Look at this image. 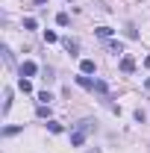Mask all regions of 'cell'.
<instances>
[{
  "mask_svg": "<svg viewBox=\"0 0 150 153\" xmlns=\"http://www.w3.org/2000/svg\"><path fill=\"white\" fill-rule=\"evenodd\" d=\"M12 109V91H6V103H3V115Z\"/></svg>",
  "mask_w": 150,
  "mask_h": 153,
  "instance_id": "cell-16",
  "label": "cell"
},
{
  "mask_svg": "<svg viewBox=\"0 0 150 153\" xmlns=\"http://www.w3.org/2000/svg\"><path fill=\"white\" fill-rule=\"evenodd\" d=\"M85 135H88V133H82V130H76V127H74V130H71V144H74V147H82Z\"/></svg>",
  "mask_w": 150,
  "mask_h": 153,
  "instance_id": "cell-2",
  "label": "cell"
},
{
  "mask_svg": "<svg viewBox=\"0 0 150 153\" xmlns=\"http://www.w3.org/2000/svg\"><path fill=\"white\" fill-rule=\"evenodd\" d=\"M15 133H21V127H6L3 130V135H15Z\"/></svg>",
  "mask_w": 150,
  "mask_h": 153,
  "instance_id": "cell-19",
  "label": "cell"
},
{
  "mask_svg": "<svg viewBox=\"0 0 150 153\" xmlns=\"http://www.w3.org/2000/svg\"><path fill=\"white\" fill-rule=\"evenodd\" d=\"M62 47H65L71 56H76V53H79V41H76V38H62Z\"/></svg>",
  "mask_w": 150,
  "mask_h": 153,
  "instance_id": "cell-1",
  "label": "cell"
},
{
  "mask_svg": "<svg viewBox=\"0 0 150 153\" xmlns=\"http://www.w3.org/2000/svg\"><path fill=\"white\" fill-rule=\"evenodd\" d=\"M0 53H3V62H6V65H12V62H15V59H12V50H9V47H3Z\"/></svg>",
  "mask_w": 150,
  "mask_h": 153,
  "instance_id": "cell-14",
  "label": "cell"
},
{
  "mask_svg": "<svg viewBox=\"0 0 150 153\" xmlns=\"http://www.w3.org/2000/svg\"><path fill=\"white\" fill-rule=\"evenodd\" d=\"M94 91H97V94H106L109 88H106V82H100V79H97V82H94Z\"/></svg>",
  "mask_w": 150,
  "mask_h": 153,
  "instance_id": "cell-15",
  "label": "cell"
},
{
  "mask_svg": "<svg viewBox=\"0 0 150 153\" xmlns=\"http://www.w3.org/2000/svg\"><path fill=\"white\" fill-rule=\"evenodd\" d=\"M112 33H115L112 27H97V36H100V38H109Z\"/></svg>",
  "mask_w": 150,
  "mask_h": 153,
  "instance_id": "cell-11",
  "label": "cell"
},
{
  "mask_svg": "<svg viewBox=\"0 0 150 153\" xmlns=\"http://www.w3.org/2000/svg\"><path fill=\"white\" fill-rule=\"evenodd\" d=\"M18 88L24 91V94H30V91H33V82H30L27 76H21V79H18Z\"/></svg>",
  "mask_w": 150,
  "mask_h": 153,
  "instance_id": "cell-7",
  "label": "cell"
},
{
  "mask_svg": "<svg viewBox=\"0 0 150 153\" xmlns=\"http://www.w3.org/2000/svg\"><path fill=\"white\" fill-rule=\"evenodd\" d=\"M47 130H50V133H62V124H56V121H50V124H47Z\"/></svg>",
  "mask_w": 150,
  "mask_h": 153,
  "instance_id": "cell-18",
  "label": "cell"
},
{
  "mask_svg": "<svg viewBox=\"0 0 150 153\" xmlns=\"http://www.w3.org/2000/svg\"><path fill=\"white\" fill-rule=\"evenodd\" d=\"M109 53H115V56L124 53V44H121V41H109Z\"/></svg>",
  "mask_w": 150,
  "mask_h": 153,
  "instance_id": "cell-9",
  "label": "cell"
},
{
  "mask_svg": "<svg viewBox=\"0 0 150 153\" xmlns=\"http://www.w3.org/2000/svg\"><path fill=\"white\" fill-rule=\"evenodd\" d=\"M121 71H124V74H132V71H135V59L124 56V59H121Z\"/></svg>",
  "mask_w": 150,
  "mask_h": 153,
  "instance_id": "cell-5",
  "label": "cell"
},
{
  "mask_svg": "<svg viewBox=\"0 0 150 153\" xmlns=\"http://www.w3.org/2000/svg\"><path fill=\"white\" fill-rule=\"evenodd\" d=\"M36 112H38V118H50V103H41Z\"/></svg>",
  "mask_w": 150,
  "mask_h": 153,
  "instance_id": "cell-10",
  "label": "cell"
},
{
  "mask_svg": "<svg viewBox=\"0 0 150 153\" xmlns=\"http://www.w3.org/2000/svg\"><path fill=\"white\" fill-rule=\"evenodd\" d=\"M144 88H147V91H150V76H147V79H144Z\"/></svg>",
  "mask_w": 150,
  "mask_h": 153,
  "instance_id": "cell-20",
  "label": "cell"
},
{
  "mask_svg": "<svg viewBox=\"0 0 150 153\" xmlns=\"http://www.w3.org/2000/svg\"><path fill=\"white\" fill-rule=\"evenodd\" d=\"M44 41H47V44H53V41H59V36L53 33V30H44Z\"/></svg>",
  "mask_w": 150,
  "mask_h": 153,
  "instance_id": "cell-12",
  "label": "cell"
},
{
  "mask_svg": "<svg viewBox=\"0 0 150 153\" xmlns=\"http://www.w3.org/2000/svg\"><path fill=\"white\" fill-rule=\"evenodd\" d=\"M76 82H79L82 88H91V91H94V82H97V79H91L88 74H79V76H76Z\"/></svg>",
  "mask_w": 150,
  "mask_h": 153,
  "instance_id": "cell-6",
  "label": "cell"
},
{
  "mask_svg": "<svg viewBox=\"0 0 150 153\" xmlns=\"http://www.w3.org/2000/svg\"><path fill=\"white\" fill-rule=\"evenodd\" d=\"M36 71H38L36 62H24L21 65V76H36Z\"/></svg>",
  "mask_w": 150,
  "mask_h": 153,
  "instance_id": "cell-4",
  "label": "cell"
},
{
  "mask_svg": "<svg viewBox=\"0 0 150 153\" xmlns=\"http://www.w3.org/2000/svg\"><path fill=\"white\" fill-rule=\"evenodd\" d=\"M56 24H59V27H68V24H71V15H68V12H59V15H56Z\"/></svg>",
  "mask_w": 150,
  "mask_h": 153,
  "instance_id": "cell-8",
  "label": "cell"
},
{
  "mask_svg": "<svg viewBox=\"0 0 150 153\" xmlns=\"http://www.w3.org/2000/svg\"><path fill=\"white\" fill-rule=\"evenodd\" d=\"M88 153H100V150H97V147H94V150H88Z\"/></svg>",
  "mask_w": 150,
  "mask_h": 153,
  "instance_id": "cell-22",
  "label": "cell"
},
{
  "mask_svg": "<svg viewBox=\"0 0 150 153\" xmlns=\"http://www.w3.org/2000/svg\"><path fill=\"white\" fill-rule=\"evenodd\" d=\"M38 24H36V18H24V30H36Z\"/></svg>",
  "mask_w": 150,
  "mask_h": 153,
  "instance_id": "cell-17",
  "label": "cell"
},
{
  "mask_svg": "<svg viewBox=\"0 0 150 153\" xmlns=\"http://www.w3.org/2000/svg\"><path fill=\"white\" fill-rule=\"evenodd\" d=\"M94 71H97L94 59H82V62H79V74H94Z\"/></svg>",
  "mask_w": 150,
  "mask_h": 153,
  "instance_id": "cell-3",
  "label": "cell"
},
{
  "mask_svg": "<svg viewBox=\"0 0 150 153\" xmlns=\"http://www.w3.org/2000/svg\"><path fill=\"white\" fill-rule=\"evenodd\" d=\"M41 3H47V0H36V6H41Z\"/></svg>",
  "mask_w": 150,
  "mask_h": 153,
  "instance_id": "cell-21",
  "label": "cell"
},
{
  "mask_svg": "<svg viewBox=\"0 0 150 153\" xmlns=\"http://www.w3.org/2000/svg\"><path fill=\"white\" fill-rule=\"evenodd\" d=\"M124 33H127V38H138V30H135L132 24H127V27H124Z\"/></svg>",
  "mask_w": 150,
  "mask_h": 153,
  "instance_id": "cell-13",
  "label": "cell"
}]
</instances>
